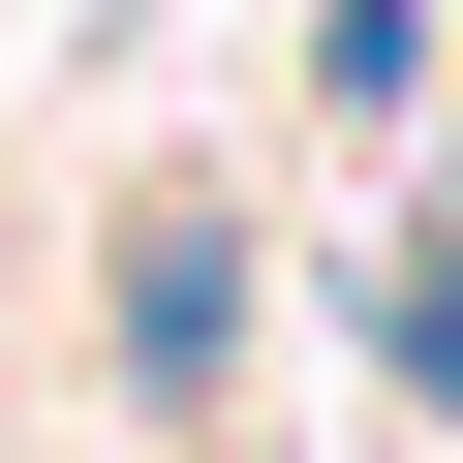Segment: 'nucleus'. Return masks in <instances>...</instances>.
Returning a JSON list of instances; mask_svg holds the SVG:
<instances>
[{
	"instance_id": "f257e3e1",
	"label": "nucleus",
	"mask_w": 463,
	"mask_h": 463,
	"mask_svg": "<svg viewBox=\"0 0 463 463\" xmlns=\"http://www.w3.org/2000/svg\"><path fill=\"white\" fill-rule=\"evenodd\" d=\"M216 340H248V248H216V216H155V248H124V371H155V402H185V371H216Z\"/></svg>"
},
{
	"instance_id": "f03ea898",
	"label": "nucleus",
	"mask_w": 463,
	"mask_h": 463,
	"mask_svg": "<svg viewBox=\"0 0 463 463\" xmlns=\"http://www.w3.org/2000/svg\"><path fill=\"white\" fill-rule=\"evenodd\" d=\"M402 402H463V248H402Z\"/></svg>"
}]
</instances>
